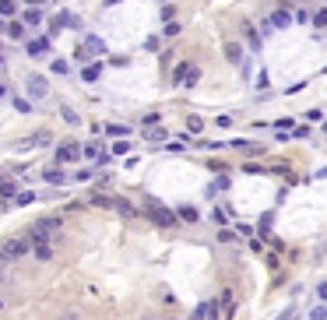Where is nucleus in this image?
<instances>
[{"label": "nucleus", "mask_w": 327, "mask_h": 320, "mask_svg": "<svg viewBox=\"0 0 327 320\" xmlns=\"http://www.w3.org/2000/svg\"><path fill=\"white\" fill-rule=\"evenodd\" d=\"M113 151H116V155H127L130 144H127V141H116V144H113Z\"/></svg>", "instance_id": "nucleus-33"}, {"label": "nucleus", "mask_w": 327, "mask_h": 320, "mask_svg": "<svg viewBox=\"0 0 327 320\" xmlns=\"http://www.w3.org/2000/svg\"><path fill=\"white\" fill-rule=\"evenodd\" d=\"M148 141H152V144H162V141H166V130H162V127H152V130H148Z\"/></svg>", "instance_id": "nucleus-18"}, {"label": "nucleus", "mask_w": 327, "mask_h": 320, "mask_svg": "<svg viewBox=\"0 0 327 320\" xmlns=\"http://www.w3.org/2000/svg\"><path fill=\"white\" fill-rule=\"evenodd\" d=\"M92 204L95 208H113V197L109 194H92Z\"/></svg>", "instance_id": "nucleus-17"}, {"label": "nucleus", "mask_w": 327, "mask_h": 320, "mask_svg": "<svg viewBox=\"0 0 327 320\" xmlns=\"http://www.w3.org/2000/svg\"><path fill=\"white\" fill-rule=\"evenodd\" d=\"M106 4H109V7H113V4H120V0H106Z\"/></svg>", "instance_id": "nucleus-39"}, {"label": "nucleus", "mask_w": 327, "mask_h": 320, "mask_svg": "<svg viewBox=\"0 0 327 320\" xmlns=\"http://www.w3.org/2000/svg\"><path fill=\"white\" fill-rule=\"evenodd\" d=\"M172 81L180 85V88H194V85L201 81V67H197V64H180V67H176V74H172Z\"/></svg>", "instance_id": "nucleus-4"}, {"label": "nucleus", "mask_w": 327, "mask_h": 320, "mask_svg": "<svg viewBox=\"0 0 327 320\" xmlns=\"http://www.w3.org/2000/svg\"><path fill=\"white\" fill-rule=\"evenodd\" d=\"M0 253H4V261H18V257L28 253V236H11L0 243Z\"/></svg>", "instance_id": "nucleus-3"}, {"label": "nucleus", "mask_w": 327, "mask_h": 320, "mask_svg": "<svg viewBox=\"0 0 327 320\" xmlns=\"http://www.w3.org/2000/svg\"><path fill=\"white\" fill-rule=\"evenodd\" d=\"M28 144H39V148H42V144H50V134H46V130H39V134H35Z\"/></svg>", "instance_id": "nucleus-25"}, {"label": "nucleus", "mask_w": 327, "mask_h": 320, "mask_svg": "<svg viewBox=\"0 0 327 320\" xmlns=\"http://www.w3.org/2000/svg\"><path fill=\"white\" fill-rule=\"evenodd\" d=\"M28 91H32L35 99L46 95V78H28Z\"/></svg>", "instance_id": "nucleus-12"}, {"label": "nucleus", "mask_w": 327, "mask_h": 320, "mask_svg": "<svg viewBox=\"0 0 327 320\" xmlns=\"http://www.w3.org/2000/svg\"><path fill=\"white\" fill-rule=\"evenodd\" d=\"M218 306H225V317H232V313H236V296H232V292H222Z\"/></svg>", "instance_id": "nucleus-14"}, {"label": "nucleus", "mask_w": 327, "mask_h": 320, "mask_svg": "<svg viewBox=\"0 0 327 320\" xmlns=\"http://www.w3.org/2000/svg\"><path fill=\"white\" fill-rule=\"evenodd\" d=\"M0 32H4V21H0Z\"/></svg>", "instance_id": "nucleus-42"}, {"label": "nucleus", "mask_w": 327, "mask_h": 320, "mask_svg": "<svg viewBox=\"0 0 327 320\" xmlns=\"http://www.w3.org/2000/svg\"><path fill=\"white\" fill-rule=\"evenodd\" d=\"M243 173H267L260 162H243Z\"/></svg>", "instance_id": "nucleus-26"}, {"label": "nucleus", "mask_w": 327, "mask_h": 320, "mask_svg": "<svg viewBox=\"0 0 327 320\" xmlns=\"http://www.w3.org/2000/svg\"><path fill=\"white\" fill-rule=\"evenodd\" d=\"M46 183L60 187V183H67V173H60V169H46Z\"/></svg>", "instance_id": "nucleus-15"}, {"label": "nucleus", "mask_w": 327, "mask_h": 320, "mask_svg": "<svg viewBox=\"0 0 327 320\" xmlns=\"http://www.w3.org/2000/svg\"><path fill=\"white\" fill-rule=\"evenodd\" d=\"M236 232H240V236H254V225H243L240 222V225H236Z\"/></svg>", "instance_id": "nucleus-34"}, {"label": "nucleus", "mask_w": 327, "mask_h": 320, "mask_svg": "<svg viewBox=\"0 0 327 320\" xmlns=\"http://www.w3.org/2000/svg\"><path fill=\"white\" fill-rule=\"evenodd\" d=\"M14 201H18V204H32V201H35V194H32V190H21L18 197H14Z\"/></svg>", "instance_id": "nucleus-24"}, {"label": "nucleus", "mask_w": 327, "mask_h": 320, "mask_svg": "<svg viewBox=\"0 0 327 320\" xmlns=\"http://www.w3.org/2000/svg\"><path fill=\"white\" fill-rule=\"evenodd\" d=\"M113 208H116V211H120V215H123V218H134V215H138V211H134V204H127V201H123V197H113Z\"/></svg>", "instance_id": "nucleus-11"}, {"label": "nucleus", "mask_w": 327, "mask_h": 320, "mask_svg": "<svg viewBox=\"0 0 327 320\" xmlns=\"http://www.w3.org/2000/svg\"><path fill=\"white\" fill-rule=\"evenodd\" d=\"M56 232H60V218H39V222H32V229H28V239H50L53 243Z\"/></svg>", "instance_id": "nucleus-2"}, {"label": "nucleus", "mask_w": 327, "mask_h": 320, "mask_svg": "<svg viewBox=\"0 0 327 320\" xmlns=\"http://www.w3.org/2000/svg\"><path fill=\"white\" fill-rule=\"evenodd\" d=\"M50 50V39H35V42H28V53L39 56V53H46Z\"/></svg>", "instance_id": "nucleus-16"}, {"label": "nucleus", "mask_w": 327, "mask_h": 320, "mask_svg": "<svg viewBox=\"0 0 327 320\" xmlns=\"http://www.w3.org/2000/svg\"><path fill=\"white\" fill-rule=\"evenodd\" d=\"M222 53H225V60H229V64H236V67L246 64V53H243L240 42H225V46H222Z\"/></svg>", "instance_id": "nucleus-7"}, {"label": "nucleus", "mask_w": 327, "mask_h": 320, "mask_svg": "<svg viewBox=\"0 0 327 320\" xmlns=\"http://www.w3.org/2000/svg\"><path fill=\"white\" fill-rule=\"evenodd\" d=\"M25 25H39L42 21V14H39V7H32V11H25V18H21Z\"/></svg>", "instance_id": "nucleus-19"}, {"label": "nucleus", "mask_w": 327, "mask_h": 320, "mask_svg": "<svg viewBox=\"0 0 327 320\" xmlns=\"http://www.w3.org/2000/svg\"><path fill=\"white\" fill-rule=\"evenodd\" d=\"M201 127H204V120H201V116H190V120H187V130H190V134H197Z\"/></svg>", "instance_id": "nucleus-23"}, {"label": "nucleus", "mask_w": 327, "mask_h": 320, "mask_svg": "<svg viewBox=\"0 0 327 320\" xmlns=\"http://www.w3.org/2000/svg\"><path fill=\"white\" fill-rule=\"evenodd\" d=\"M106 134H113V137H120V134H127V127H116V124H109V127H106Z\"/></svg>", "instance_id": "nucleus-35"}, {"label": "nucleus", "mask_w": 327, "mask_h": 320, "mask_svg": "<svg viewBox=\"0 0 327 320\" xmlns=\"http://www.w3.org/2000/svg\"><path fill=\"white\" fill-rule=\"evenodd\" d=\"M292 137H295V141H299V137H310V127H295Z\"/></svg>", "instance_id": "nucleus-36"}, {"label": "nucleus", "mask_w": 327, "mask_h": 320, "mask_svg": "<svg viewBox=\"0 0 327 320\" xmlns=\"http://www.w3.org/2000/svg\"><path fill=\"white\" fill-rule=\"evenodd\" d=\"M176 218H183V222H197V211H194V208H180V211H176Z\"/></svg>", "instance_id": "nucleus-21"}, {"label": "nucleus", "mask_w": 327, "mask_h": 320, "mask_svg": "<svg viewBox=\"0 0 327 320\" xmlns=\"http://www.w3.org/2000/svg\"><path fill=\"white\" fill-rule=\"evenodd\" d=\"M289 25H292V11L289 7H275L271 14H267L264 28H267V32H281V28H289Z\"/></svg>", "instance_id": "nucleus-5"}, {"label": "nucleus", "mask_w": 327, "mask_h": 320, "mask_svg": "<svg viewBox=\"0 0 327 320\" xmlns=\"http://www.w3.org/2000/svg\"><path fill=\"white\" fill-rule=\"evenodd\" d=\"M194 320H201V317H197V310H194Z\"/></svg>", "instance_id": "nucleus-41"}, {"label": "nucleus", "mask_w": 327, "mask_h": 320, "mask_svg": "<svg viewBox=\"0 0 327 320\" xmlns=\"http://www.w3.org/2000/svg\"><path fill=\"white\" fill-rule=\"evenodd\" d=\"M0 197H14V183H0Z\"/></svg>", "instance_id": "nucleus-31"}, {"label": "nucleus", "mask_w": 327, "mask_h": 320, "mask_svg": "<svg viewBox=\"0 0 327 320\" xmlns=\"http://www.w3.org/2000/svg\"><path fill=\"white\" fill-rule=\"evenodd\" d=\"M4 32H7L11 39H25V21H11V25H4Z\"/></svg>", "instance_id": "nucleus-13"}, {"label": "nucleus", "mask_w": 327, "mask_h": 320, "mask_svg": "<svg viewBox=\"0 0 327 320\" xmlns=\"http://www.w3.org/2000/svg\"><path fill=\"white\" fill-rule=\"evenodd\" d=\"M215 190H229V176H218L215 187H211V194H215Z\"/></svg>", "instance_id": "nucleus-29"}, {"label": "nucleus", "mask_w": 327, "mask_h": 320, "mask_svg": "<svg viewBox=\"0 0 327 320\" xmlns=\"http://www.w3.org/2000/svg\"><path fill=\"white\" fill-rule=\"evenodd\" d=\"M243 36H246V42H250V50L260 53V36H257V28H254V25H243Z\"/></svg>", "instance_id": "nucleus-10"}, {"label": "nucleus", "mask_w": 327, "mask_h": 320, "mask_svg": "<svg viewBox=\"0 0 327 320\" xmlns=\"http://www.w3.org/2000/svg\"><path fill=\"white\" fill-rule=\"evenodd\" d=\"M313 25H317V28L327 25V11H317V14H313Z\"/></svg>", "instance_id": "nucleus-30"}, {"label": "nucleus", "mask_w": 327, "mask_h": 320, "mask_svg": "<svg viewBox=\"0 0 327 320\" xmlns=\"http://www.w3.org/2000/svg\"><path fill=\"white\" fill-rule=\"evenodd\" d=\"M14 11H18V7H14V0H0V18H11Z\"/></svg>", "instance_id": "nucleus-20"}, {"label": "nucleus", "mask_w": 327, "mask_h": 320, "mask_svg": "<svg viewBox=\"0 0 327 320\" xmlns=\"http://www.w3.org/2000/svg\"><path fill=\"white\" fill-rule=\"evenodd\" d=\"M0 282H4V271H0Z\"/></svg>", "instance_id": "nucleus-43"}, {"label": "nucleus", "mask_w": 327, "mask_h": 320, "mask_svg": "<svg viewBox=\"0 0 327 320\" xmlns=\"http://www.w3.org/2000/svg\"><path fill=\"white\" fill-rule=\"evenodd\" d=\"M211 222L215 225H229V218H225V211H222V208H211Z\"/></svg>", "instance_id": "nucleus-22"}, {"label": "nucleus", "mask_w": 327, "mask_h": 320, "mask_svg": "<svg viewBox=\"0 0 327 320\" xmlns=\"http://www.w3.org/2000/svg\"><path fill=\"white\" fill-rule=\"evenodd\" d=\"M28 4H32V7H35V4H42V0H28Z\"/></svg>", "instance_id": "nucleus-38"}, {"label": "nucleus", "mask_w": 327, "mask_h": 320, "mask_svg": "<svg viewBox=\"0 0 327 320\" xmlns=\"http://www.w3.org/2000/svg\"><path fill=\"white\" fill-rule=\"evenodd\" d=\"M60 113H64V120H67V124H78V113H74V109H67V106H64Z\"/></svg>", "instance_id": "nucleus-32"}, {"label": "nucleus", "mask_w": 327, "mask_h": 320, "mask_svg": "<svg viewBox=\"0 0 327 320\" xmlns=\"http://www.w3.org/2000/svg\"><path fill=\"white\" fill-rule=\"evenodd\" d=\"M0 271H4V274H7V261H4V253H0Z\"/></svg>", "instance_id": "nucleus-37"}, {"label": "nucleus", "mask_w": 327, "mask_h": 320, "mask_svg": "<svg viewBox=\"0 0 327 320\" xmlns=\"http://www.w3.org/2000/svg\"><path fill=\"white\" fill-rule=\"evenodd\" d=\"M56 159H60V162H78L81 159V148L78 144H64L60 151H56Z\"/></svg>", "instance_id": "nucleus-8"}, {"label": "nucleus", "mask_w": 327, "mask_h": 320, "mask_svg": "<svg viewBox=\"0 0 327 320\" xmlns=\"http://www.w3.org/2000/svg\"><path fill=\"white\" fill-rule=\"evenodd\" d=\"M166 36H180V21H166V28H162Z\"/></svg>", "instance_id": "nucleus-28"}, {"label": "nucleus", "mask_w": 327, "mask_h": 320, "mask_svg": "<svg viewBox=\"0 0 327 320\" xmlns=\"http://www.w3.org/2000/svg\"><path fill=\"white\" fill-rule=\"evenodd\" d=\"M218 310H222L218 302H201V306H197V317H201V320H218Z\"/></svg>", "instance_id": "nucleus-9"}, {"label": "nucleus", "mask_w": 327, "mask_h": 320, "mask_svg": "<svg viewBox=\"0 0 327 320\" xmlns=\"http://www.w3.org/2000/svg\"><path fill=\"white\" fill-rule=\"evenodd\" d=\"M102 53H106V42H102L99 36H88V39L81 42V50L74 53V56H78V60H88V56H102Z\"/></svg>", "instance_id": "nucleus-6"}, {"label": "nucleus", "mask_w": 327, "mask_h": 320, "mask_svg": "<svg viewBox=\"0 0 327 320\" xmlns=\"http://www.w3.org/2000/svg\"><path fill=\"white\" fill-rule=\"evenodd\" d=\"M99 71H102L99 64H92V67H85V81H95V78H99Z\"/></svg>", "instance_id": "nucleus-27"}, {"label": "nucleus", "mask_w": 327, "mask_h": 320, "mask_svg": "<svg viewBox=\"0 0 327 320\" xmlns=\"http://www.w3.org/2000/svg\"><path fill=\"white\" fill-rule=\"evenodd\" d=\"M144 211H148V218H152L155 225H166V229H172L176 222H180V218H176V211H169L166 204H158L155 197H148V201H144Z\"/></svg>", "instance_id": "nucleus-1"}, {"label": "nucleus", "mask_w": 327, "mask_h": 320, "mask_svg": "<svg viewBox=\"0 0 327 320\" xmlns=\"http://www.w3.org/2000/svg\"><path fill=\"white\" fill-rule=\"evenodd\" d=\"M289 317H292V313H285V317H281V320H289Z\"/></svg>", "instance_id": "nucleus-40"}]
</instances>
